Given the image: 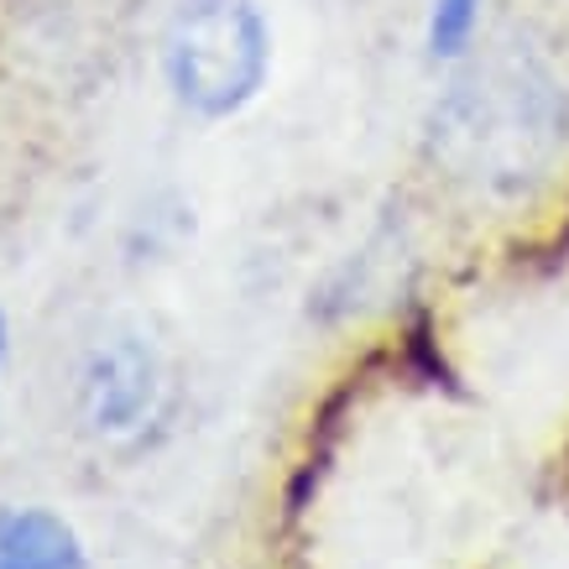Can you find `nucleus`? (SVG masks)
I'll use <instances>...</instances> for the list:
<instances>
[{
    "label": "nucleus",
    "mask_w": 569,
    "mask_h": 569,
    "mask_svg": "<svg viewBox=\"0 0 569 569\" xmlns=\"http://www.w3.org/2000/svg\"><path fill=\"white\" fill-rule=\"evenodd\" d=\"M569 141V84L549 52L507 37L476 52L429 116V152L449 178L512 199L549 173Z\"/></svg>",
    "instance_id": "obj_1"
},
{
    "label": "nucleus",
    "mask_w": 569,
    "mask_h": 569,
    "mask_svg": "<svg viewBox=\"0 0 569 569\" xmlns=\"http://www.w3.org/2000/svg\"><path fill=\"white\" fill-rule=\"evenodd\" d=\"M173 100L199 121H230L261 94L272 32L257 0H178L162 42Z\"/></svg>",
    "instance_id": "obj_2"
},
{
    "label": "nucleus",
    "mask_w": 569,
    "mask_h": 569,
    "mask_svg": "<svg viewBox=\"0 0 569 569\" xmlns=\"http://www.w3.org/2000/svg\"><path fill=\"white\" fill-rule=\"evenodd\" d=\"M162 356L147 335L121 329L89 350L79 377V413L94 439H137L162 402Z\"/></svg>",
    "instance_id": "obj_3"
},
{
    "label": "nucleus",
    "mask_w": 569,
    "mask_h": 569,
    "mask_svg": "<svg viewBox=\"0 0 569 569\" xmlns=\"http://www.w3.org/2000/svg\"><path fill=\"white\" fill-rule=\"evenodd\" d=\"M0 569H84V549L63 518L42 507L0 512Z\"/></svg>",
    "instance_id": "obj_4"
},
{
    "label": "nucleus",
    "mask_w": 569,
    "mask_h": 569,
    "mask_svg": "<svg viewBox=\"0 0 569 569\" xmlns=\"http://www.w3.org/2000/svg\"><path fill=\"white\" fill-rule=\"evenodd\" d=\"M486 0H429V58L455 63L466 58L476 32H481Z\"/></svg>",
    "instance_id": "obj_5"
},
{
    "label": "nucleus",
    "mask_w": 569,
    "mask_h": 569,
    "mask_svg": "<svg viewBox=\"0 0 569 569\" xmlns=\"http://www.w3.org/2000/svg\"><path fill=\"white\" fill-rule=\"evenodd\" d=\"M6 346H11V329H6V313H0V366H6Z\"/></svg>",
    "instance_id": "obj_6"
}]
</instances>
